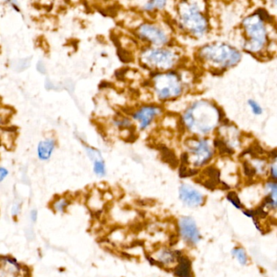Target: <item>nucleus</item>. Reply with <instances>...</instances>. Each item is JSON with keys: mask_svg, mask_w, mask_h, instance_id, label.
Wrapping results in <instances>:
<instances>
[{"mask_svg": "<svg viewBox=\"0 0 277 277\" xmlns=\"http://www.w3.org/2000/svg\"><path fill=\"white\" fill-rule=\"evenodd\" d=\"M224 119L223 109L215 101L198 99L186 107L180 123L190 135L208 137L216 131Z\"/></svg>", "mask_w": 277, "mask_h": 277, "instance_id": "1", "label": "nucleus"}, {"mask_svg": "<svg viewBox=\"0 0 277 277\" xmlns=\"http://www.w3.org/2000/svg\"><path fill=\"white\" fill-rule=\"evenodd\" d=\"M198 57L204 64L219 73L239 64L241 53L227 44L215 43L201 48L198 51Z\"/></svg>", "mask_w": 277, "mask_h": 277, "instance_id": "2", "label": "nucleus"}, {"mask_svg": "<svg viewBox=\"0 0 277 277\" xmlns=\"http://www.w3.org/2000/svg\"><path fill=\"white\" fill-rule=\"evenodd\" d=\"M150 87L154 97L162 103L178 99L184 95L186 89L183 78L172 70L156 72L150 80Z\"/></svg>", "mask_w": 277, "mask_h": 277, "instance_id": "3", "label": "nucleus"}, {"mask_svg": "<svg viewBox=\"0 0 277 277\" xmlns=\"http://www.w3.org/2000/svg\"><path fill=\"white\" fill-rule=\"evenodd\" d=\"M185 153L187 155L188 163L192 168L201 170L212 162L216 154L212 140L208 137L191 135L185 141Z\"/></svg>", "mask_w": 277, "mask_h": 277, "instance_id": "4", "label": "nucleus"}, {"mask_svg": "<svg viewBox=\"0 0 277 277\" xmlns=\"http://www.w3.org/2000/svg\"><path fill=\"white\" fill-rule=\"evenodd\" d=\"M140 60L144 67L156 73L173 69L179 62V56L167 49H147L142 52Z\"/></svg>", "mask_w": 277, "mask_h": 277, "instance_id": "5", "label": "nucleus"}, {"mask_svg": "<svg viewBox=\"0 0 277 277\" xmlns=\"http://www.w3.org/2000/svg\"><path fill=\"white\" fill-rule=\"evenodd\" d=\"M248 40L244 49L249 53H259L267 43V33L263 20L258 15L246 18L243 22Z\"/></svg>", "mask_w": 277, "mask_h": 277, "instance_id": "6", "label": "nucleus"}, {"mask_svg": "<svg viewBox=\"0 0 277 277\" xmlns=\"http://www.w3.org/2000/svg\"><path fill=\"white\" fill-rule=\"evenodd\" d=\"M164 114V109L159 104H145L138 107L131 113V119L141 131H146Z\"/></svg>", "mask_w": 277, "mask_h": 277, "instance_id": "7", "label": "nucleus"}, {"mask_svg": "<svg viewBox=\"0 0 277 277\" xmlns=\"http://www.w3.org/2000/svg\"><path fill=\"white\" fill-rule=\"evenodd\" d=\"M182 7L181 10L183 25L190 33L196 36H202L207 30V20L194 4Z\"/></svg>", "mask_w": 277, "mask_h": 277, "instance_id": "8", "label": "nucleus"}, {"mask_svg": "<svg viewBox=\"0 0 277 277\" xmlns=\"http://www.w3.org/2000/svg\"><path fill=\"white\" fill-rule=\"evenodd\" d=\"M178 232L180 237L189 246H196L202 239L201 233L197 222L192 216H183L178 219Z\"/></svg>", "mask_w": 277, "mask_h": 277, "instance_id": "9", "label": "nucleus"}, {"mask_svg": "<svg viewBox=\"0 0 277 277\" xmlns=\"http://www.w3.org/2000/svg\"><path fill=\"white\" fill-rule=\"evenodd\" d=\"M178 197L185 206L190 208L204 206L206 202V196L200 190L189 183H182L180 185Z\"/></svg>", "mask_w": 277, "mask_h": 277, "instance_id": "10", "label": "nucleus"}, {"mask_svg": "<svg viewBox=\"0 0 277 277\" xmlns=\"http://www.w3.org/2000/svg\"><path fill=\"white\" fill-rule=\"evenodd\" d=\"M182 254V252L171 250L170 248H160L154 252V255L149 257V260H152L155 265H159L162 268L165 267L166 269L172 270L178 263Z\"/></svg>", "mask_w": 277, "mask_h": 277, "instance_id": "11", "label": "nucleus"}, {"mask_svg": "<svg viewBox=\"0 0 277 277\" xmlns=\"http://www.w3.org/2000/svg\"><path fill=\"white\" fill-rule=\"evenodd\" d=\"M201 174H197L198 181L208 190H214L219 186H224V182H222L220 171L215 165H207L204 167Z\"/></svg>", "mask_w": 277, "mask_h": 277, "instance_id": "12", "label": "nucleus"}, {"mask_svg": "<svg viewBox=\"0 0 277 277\" xmlns=\"http://www.w3.org/2000/svg\"><path fill=\"white\" fill-rule=\"evenodd\" d=\"M139 34L142 39L156 45L162 46L168 42V37L160 29L152 24H143L140 27Z\"/></svg>", "mask_w": 277, "mask_h": 277, "instance_id": "13", "label": "nucleus"}, {"mask_svg": "<svg viewBox=\"0 0 277 277\" xmlns=\"http://www.w3.org/2000/svg\"><path fill=\"white\" fill-rule=\"evenodd\" d=\"M23 267L13 258L0 257V277H24Z\"/></svg>", "mask_w": 277, "mask_h": 277, "instance_id": "14", "label": "nucleus"}, {"mask_svg": "<svg viewBox=\"0 0 277 277\" xmlns=\"http://www.w3.org/2000/svg\"><path fill=\"white\" fill-rule=\"evenodd\" d=\"M57 147V141L55 137H47L38 142L37 145V156L43 162L50 160Z\"/></svg>", "mask_w": 277, "mask_h": 277, "instance_id": "15", "label": "nucleus"}, {"mask_svg": "<svg viewBox=\"0 0 277 277\" xmlns=\"http://www.w3.org/2000/svg\"><path fill=\"white\" fill-rule=\"evenodd\" d=\"M171 271L177 277H193L192 261L190 258L183 253L180 256L178 263Z\"/></svg>", "mask_w": 277, "mask_h": 277, "instance_id": "16", "label": "nucleus"}, {"mask_svg": "<svg viewBox=\"0 0 277 277\" xmlns=\"http://www.w3.org/2000/svg\"><path fill=\"white\" fill-rule=\"evenodd\" d=\"M71 204V200L67 196L55 197L51 203V208L56 213H64Z\"/></svg>", "mask_w": 277, "mask_h": 277, "instance_id": "17", "label": "nucleus"}, {"mask_svg": "<svg viewBox=\"0 0 277 277\" xmlns=\"http://www.w3.org/2000/svg\"><path fill=\"white\" fill-rule=\"evenodd\" d=\"M231 255L233 257L235 258L237 263H240L241 266L248 265L249 262V257H248L247 253L244 248L241 247V246H236L232 250Z\"/></svg>", "mask_w": 277, "mask_h": 277, "instance_id": "18", "label": "nucleus"}, {"mask_svg": "<svg viewBox=\"0 0 277 277\" xmlns=\"http://www.w3.org/2000/svg\"><path fill=\"white\" fill-rule=\"evenodd\" d=\"M93 172L98 178H104L107 175V165L104 157L96 159L93 161Z\"/></svg>", "mask_w": 277, "mask_h": 277, "instance_id": "19", "label": "nucleus"}, {"mask_svg": "<svg viewBox=\"0 0 277 277\" xmlns=\"http://www.w3.org/2000/svg\"><path fill=\"white\" fill-rule=\"evenodd\" d=\"M226 200L237 209H243V204L241 202L239 195L235 190H230V191L228 192L227 195H226Z\"/></svg>", "mask_w": 277, "mask_h": 277, "instance_id": "20", "label": "nucleus"}, {"mask_svg": "<svg viewBox=\"0 0 277 277\" xmlns=\"http://www.w3.org/2000/svg\"><path fill=\"white\" fill-rule=\"evenodd\" d=\"M82 144L83 145V147H84L86 155H87L88 157L91 160L92 162H93L94 160H96V159L103 157L102 153H101V152H100V150H98V149H95L94 147L88 145L87 144H86V143L83 142L82 141Z\"/></svg>", "mask_w": 277, "mask_h": 277, "instance_id": "21", "label": "nucleus"}, {"mask_svg": "<svg viewBox=\"0 0 277 277\" xmlns=\"http://www.w3.org/2000/svg\"><path fill=\"white\" fill-rule=\"evenodd\" d=\"M162 153H163V156H162L163 159H165L166 162L169 164L170 165H173V167H178L179 164L178 158L171 150H169L168 148H165L162 150Z\"/></svg>", "mask_w": 277, "mask_h": 277, "instance_id": "22", "label": "nucleus"}, {"mask_svg": "<svg viewBox=\"0 0 277 277\" xmlns=\"http://www.w3.org/2000/svg\"><path fill=\"white\" fill-rule=\"evenodd\" d=\"M247 105L254 115H256V116H260V115H263V107H262V105H260L257 101H256V100H248Z\"/></svg>", "mask_w": 277, "mask_h": 277, "instance_id": "23", "label": "nucleus"}, {"mask_svg": "<svg viewBox=\"0 0 277 277\" xmlns=\"http://www.w3.org/2000/svg\"><path fill=\"white\" fill-rule=\"evenodd\" d=\"M277 161L276 159L269 160L268 170H267V179L276 181L277 179Z\"/></svg>", "mask_w": 277, "mask_h": 277, "instance_id": "24", "label": "nucleus"}, {"mask_svg": "<svg viewBox=\"0 0 277 277\" xmlns=\"http://www.w3.org/2000/svg\"><path fill=\"white\" fill-rule=\"evenodd\" d=\"M166 0H149V3L146 4L145 9L146 11H152L155 8L163 9L165 7Z\"/></svg>", "mask_w": 277, "mask_h": 277, "instance_id": "25", "label": "nucleus"}, {"mask_svg": "<svg viewBox=\"0 0 277 277\" xmlns=\"http://www.w3.org/2000/svg\"><path fill=\"white\" fill-rule=\"evenodd\" d=\"M20 212H21V204L20 202H15L12 204V208H11V215L12 217H16L19 216Z\"/></svg>", "mask_w": 277, "mask_h": 277, "instance_id": "26", "label": "nucleus"}, {"mask_svg": "<svg viewBox=\"0 0 277 277\" xmlns=\"http://www.w3.org/2000/svg\"><path fill=\"white\" fill-rule=\"evenodd\" d=\"M7 4H8L13 10L16 12H20V6H19L18 1L17 0H5Z\"/></svg>", "mask_w": 277, "mask_h": 277, "instance_id": "27", "label": "nucleus"}, {"mask_svg": "<svg viewBox=\"0 0 277 277\" xmlns=\"http://www.w3.org/2000/svg\"><path fill=\"white\" fill-rule=\"evenodd\" d=\"M9 175V171L5 167H0V183L4 182Z\"/></svg>", "mask_w": 277, "mask_h": 277, "instance_id": "28", "label": "nucleus"}, {"mask_svg": "<svg viewBox=\"0 0 277 277\" xmlns=\"http://www.w3.org/2000/svg\"><path fill=\"white\" fill-rule=\"evenodd\" d=\"M38 218V212L37 209H31L30 212V220L31 223H36Z\"/></svg>", "mask_w": 277, "mask_h": 277, "instance_id": "29", "label": "nucleus"}, {"mask_svg": "<svg viewBox=\"0 0 277 277\" xmlns=\"http://www.w3.org/2000/svg\"><path fill=\"white\" fill-rule=\"evenodd\" d=\"M37 70L42 74H45V72H46V67H45V64H44L42 60H39L38 64H37Z\"/></svg>", "mask_w": 277, "mask_h": 277, "instance_id": "30", "label": "nucleus"}]
</instances>
